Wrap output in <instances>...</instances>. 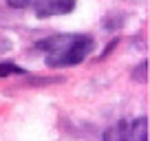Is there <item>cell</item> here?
<instances>
[{
    "label": "cell",
    "mask_w": 150,
    "mask_h": 141,
    "mask_svg": "<svg viewBox=\"0 0 150 141\" xmlns=\"http://www.w3.org/2000/svg\"><path fill=\"white\" fill-rule=\"evenodd\" d=\"M38 49L44 51L47 64L51 68H62V66H73L84 62L86 55L95 49V40L91 35L62 33V35H51V38L40 40Z\"/></svg>",
    "instance_id": "1"
},
{
    "label": "cell",
    "mask_w": 150,
    "mask_h": 141,
    "mask_svg": "<svg viewBox=\"0 0 150 141\" xmlns=\"http://www.w3.org/2000/svg\"><path fill=\"white\" fill-rule=\"evenodd\" d=\"M35 16L38 18H51L64 16L75 9V0H35Z\"/></svg>",
    "instance_id": "2"
},
{
    "label": "cell",
    "mask_w": 150,
    "mask_h": 141,
    "mask_svg": "<svg viewBox=\"0 0 150 141\" xmlns=\"http://www.w3.org/2000/svg\"><path fill=\"white\" fill-rule=\"evenodd\" d=\"M128 137L130 141H148V119L139 117L135 121H128Z\"/></svg>",
    "instance_id": "3"
},
{
    "label": "cell",
    "mask_w": 150,
    "mask_h": 141,
    "mask_svg": "<svg viewBox=\"0 0 150 141\" xmlns=\"http://www.w3.org/2000/svg\"><path fill=\"white\" fill-rule=\"evenodd\" d=\"M104 141H130L128 137V121H117L104 132Z\"/></svg>",
    "instance_id": "4"
},
{
    "label": "cell",
    "mask_w": 150,
    "mask_h": 141,
    "mask_svg": "<svg viewBox=\"0 0 150 141\" xmlns=\"http://www.w3.org/2000/svg\"><path fill=\"white\" fill-rule=\"evenodd\" d=\"M146 68H148V62L141 60L139 64H137V68H132V80H135V82H141V84H146V82H148Z\"/></svg>",
    "instance_id": "5"
},
{
    "label": "cell",
    "mask_w": 150,
    "mask_h": 141,
    "mask_svg": "<svg viewBox=\"0 0 150 141\" xmlns=\"http://www.w3.org/2000/svg\"><path fill=\"white\" fill-rule=\"evenodd\" d=\"M24 70L16 64H9V62H2L0 64V77H7V75H22Z\"/></svg>",
    "instance_id": "6"
},
{
    "label": "cell",
    "mask_w": 150,
    "mask_h": 141,
    "mask_svg": "<svg viewBox=\"0 0 150 141\" xmlns=\"http://www.w3.org/2000/svg\"><path fill=\"white\" fill-rule=\"evenodd\" d=\"M35 0H7V5L13 7V9H24V7H31Z\"/></svg>",
    "instance_id": "7"
}]
</instances>
